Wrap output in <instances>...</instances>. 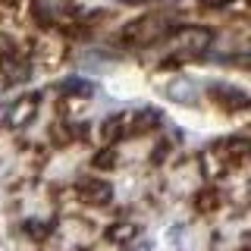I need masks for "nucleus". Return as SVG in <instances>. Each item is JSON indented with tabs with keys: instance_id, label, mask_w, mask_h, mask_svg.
Here are the masks:
<instances>
[{
	"instance_id": "1",
	"label": "nucleus",
	"mask_w": 251,
	"mask_h": 251,
	"mask_svg": "<svg viewBox=\"0 0 251 251\" xmlns=\"http://www.w3.org/2000/svg\"><path fill=\"white\" fill-rule=\"evenodd\" d=\"M173 31H176V22L170 19V16H141V19L129 22V28L123 31V41L132 44V47H151L157 41H163V38H170Z\"/></svg>"
},
{
	"instance_id": "2",
	"label": "nucleus",
	"mask_w": 251,
	"mask_h": 251,
	"mask_svg": "<svg viewBox=\"0 0 251 251\" xmlns=\"http://www.w3.org/2000/svg\"><path fill=\"white\" fill-rule=\"evenodd\" d=\"M154 123H160V113L157 110H129V113H120L113 120H107L100 126V135L104 141H116L123 135H141V132L154 129Z\"/></svg>"
},
{
	"instance_id": "3",
	"label": "nucleus",
	"mask_w": 251,
	"mask_h": 251,
	"mask_svg": "<svg viewBox=\"0 0 251 251\" xmlns=\"http://www.w3.org/2000/svg\"><path fill=\"white\" fill-rule=\"evenodd\" d=\"M210 41H214V31L201 28V25H179L170 35V44L179 50V60L198 57L201 50H207V47H210Z\"/></svg>"
},
{
	"instance_id": "4",
	"label": "nucleus",
	"mask_w": 251,
	"mask_h": 251,
	"mask_svg": "<svg viewBox=\"0 0 251 251\" xmlns=\"http://www.w3.org/2000/svg\"><path fill=\"white\" fill-rule=\"evenodd\" d=\"M75 192L82 195L85 204H110L113 201V185L100 176H85L75 182Z\"/></svg>"
},
{
	"instance_id": "5",
	"label": "nucleus",
	"mask_w": 251,
	"mask_h": 251,
	"mask_svg": "<svg viewBox=\"0 0 251 251\" xmlns=\"http://www.w3.org/2000/svg\"><path fill=\"white\" fill-rule=\"evenodd\" d=\"M38 104H41V94H25V98H19L10 107V113H6V126H10V129L28 126L31 120H35V113H38Z\"/></svg>"
},
{
	"instance_id": "6",
	"label": "nucleus",
	"mask_w": 251,
	"mask_h": 251,
	"mask_svg": "<svg viewBox=\"0 0 251 251\" xmlns=\"http://www.w3.org/2000/svg\"><path fill=\"white\" fill-rule=\"evenodd\" d=\"M210 98H217L220 107H229V110H245L248 107V94L232 88V85H210Z\"/></svg>"
},
{
	"instance_id": "7",
	"label": "nucleus",
	"mask_w": 251,
	"mask_h": 251,
	"mask_svg": "<svg viewBox=\"0 0 251 251\" xmlns=\"http://www.w3.org/2000/svg\"><path fill=\"white\" fill-rule=\"evenodd\" d=\"M60 91L63 94H78V98H91L94 85L88 78H66V82H60Z\"/></svg>"
},
{
	"instance_id": "8",
	"label": "nucleus",
	"mask_w": 251,
	"mask_h": 251,
	"mask_svg": "<svg viewBox=\"0 0 251 251\" xmlns=\"http://www.w3.org/2000/svg\"><path fill=\"white\" fill-rule=\"evenodd\" d=\"M167 94H170V98H176L179 104H195V88L185 82V78H176V82L167 88Z\"/></svg>"
},
{
	"instance_id": "9",
	"label": "nucleus",
	"mask_w": 251,
	"mask_h": 251,
	"mask_svg": "<svg viewBox=\"0 0 251 251\" xmlns=\"http://www.w3.org/2000/svg\"><path fill=\"white\" fill-rule=\"evenodd\" d=\"M107 235L113 242H129V239H135V235H138V229H135V226H129V223H116Z\"/></svg>"
},
{
	"instance_id": "10",
	"label": "nucleus",
	"mask_w": 251,
	"mask_h": 251,
	"mask_svg": "<svg viewBox=\"0 0 251 251\" xmlns=\"http://www.w3.org/2000/svg\"><path fill=\"white\" fill-rule=\"evenodd\" d=\"M22 229H25L31 239H44V235L53 229V223H38V220H25V223H22Z\"/></svg>"
},
{
	"instance_id": "11",
	"label": "nucleus",
	"mask_w": 251,
	"mask_h": 251,
	"mask_svg": "<svg viewBox=\"0 0 251 251\" xmlns=\"http://www.w3.org/2000/svg\"><path fill=\"white\" fill-rule=\"evenodd\" d=\"M201 6H207V10H220V6H229L232 0H198Z\"/></svg>"
},
{
	"instance_id": "12",
	"label": "nucleus",
	"mask_w": 251,
	"mask_h": 251,
	"mask_svg": "<svg viewBox=\"0 0 251 251\" xmlns=\"http://www.w3.org/2000/svg\"><path fill=\"white\" fill-rule=\"evenodd\" d=\"M123 3H157V0H123Z\"/></svg>"
},
{
	"instance_id": "13",
	"label": "nucleus",
	"mask_w": 251,
	"mask_h": 251,
	"mask_svg": "<svg viewBox=\"0 0 251 251\" xmlns=\"http://www.w3.org/2000/svg\"><path fill=\"white\" fill-rule=\"evenodd\" d=\"M132 251H148V245H135V248H132Z\"/></svg>"
}]
</instances>
